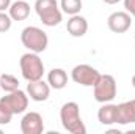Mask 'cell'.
<instances>
[{
    "label": "cell",
    "instance_id": "1",
    "mask_svg": "<svg viewBox=\"0 0 135 134\" xmlns=\"http://www.w3.org/2000/svg\"><path fill=\"white\" fill-rule=\"evenodd\" d=\"M60 122L71 134H85L86 128L80 117V107L75 101H68L60 109Z\"/></svg>",
    "mask_w": 135,
    "mask_h": 134
},
{
    "label": "cell",
    "instance_id": "2",
    "mask_svg": "<svg viewBox=\"0 0 135 134\" xmlns=\"http://www.w3.org/2000/svg\"><path fill=\"white\" fill-rule=\"evenodd\" d=\"M35 11L46 27H55L63 21V11L57 0H36Z\"/></svg>",
    "mask_w": 135,
    "mask_h": 134
},
{
    "label": "cell",
    "instance_id": "3",
    "mask_svg": "<svg viewBox=\"0 0 135 134\" xmlns=\"http://www.w3.org/2000/svg\"><path fill=\"white\" fill-rule=\"evenodd\" d=\"M21 41L25 49H28L30 52H36V54L44 52L49 46L47 33L42 29L35 27V25H28L21 32Z\"/></svg>",
    "mask_w": 135,
    "mask_h": 134
},
{
    "label": "cell",
    "instance_id": "4",
    "mask_svg": "<svg viewBox=\"0 0 135 134\" xmlns=\"http://www.w3.org/2000/svg\"><path fill=\"white\" fill-rule=\"evenodd\" d=\"M19 66H21L22 77L27 82L39 81L44 76V63H42V59L36 52H30V51L25 52L21 57V60H19Z\"/></svg>",
    "mask_w": 135,
    "mask_h": 134
},
{
    "label": "cell",
    "instance_id": "5",
    "mask_svg": "<svg viewBox=\"0 0 135 134\" xmlns=\"http://www.w3.org/2000/svg\"><path fill=\"white\" fill-rule=\"evenodd\" d=\"M93 88H94V100L101 104L112 102L116 98V93H118L116 81L110 74H101Z\"/></svg>",
    "mask_w": 135,
    "mask_h": 134
},
{
    "label": "cell",
    "instance_id": "6",
    "mask_svg": "<svg viewBox=\"0 0 135 134\" xmlns=\"http://www.w3.org/2000/svg\"><path fill=\"white\" fill-rule=\"evenodd\" d=\"M99 76H101V73L96 68H93L91 65H86V63L75 65L71 71V79L75 84L83 85V87H94Z\"/></svg>",
    "mask_w": 135,
    "mask_h": 134
},
{
    "label": "cell",
    "instance_id": "7",
    "mask_svg": "<svg viewBox=\"0 0 135 134\" xmlns=\"http://www.w3.org/2000/svg\"><path fill=\"white\" fill-rule=\"evenodd\" d=\"M2 100L6 102V106L11 109V112L16 115V114H24L28 107V95L25 92H22L21 88L11 92V93H6L5 96H0Z\"/></svg>",
    "mask_w": 135,
    "mask_h": 134
},
{
    "label": "cell",
    "instance_id": "8",
    "mask_svg": "<svg viewBox=\"0 0 135 134\" xmlns=\"http://www.w3.org/2000/svg\"><path fill=\"white\" fill-rule=\"evenodd\" d=\"M132 25V16L127 11H115L107 19V27L113 33H124Z\"/></svg>",
    "mask_w": 135,
    "mask_h": 134
},
{
    "label": "cell",
    "instance_id": "9",
    "mask_svg": "<svg viewBox=\"0 0 135 134\" xmlns=\"http://www.w3.org/2000/svg\"><path fill=\"white\" fill-rule=\"evenodd\" d=\"M22 134H41L44 131V120L38 112H27L21 120Z\"/></svg>",
    "mask_w": 135,
    "mask_h": 134
},
{
    "label": "cell",
    "instance_id": "10",
    "mask_svg": "<svg viewBox=\"0 0 135 134\" xmlns=\"http://www.w3.org/2000/svg\"><path fill=\"white\" fill-rule=\"evenodd\" d=\"M27 95H28L30 100L36 101V102L47 101L49 96H50V85L47 82H44L42 79L28 82V85H27Z\"/></svg>",
    "mask_w": 135,
    "mask_h": 134
},
{
    "label": "cell",
    "instance_id": "11",
    "mask_svg": "<svg viewBox=\"0 0 135 134\" xmlns=\"http://www.w3.org/2000/svg\"><path fill=\"white\" fill-rule=\"evenodd\" d=\"M66 30L68 33L71 36H74V38H82L88 32V21L80 14H74L68 19Z\"/></svg>",
    "mask_w": 135,
    "mask_h": 134
},
{
    "label": "cell",
    "instance_id": "12",
    "mask_svg": "<svg viewBox=\"0 0 135 134\" xmlns=\"http://www.w3.org/2000/svg\"><path fill=\"white\" fill-rule=\"evenodd\" d=\"M98 120L104 126L116 125V122H118V104L104 102L98 110Z\"/></svg>",
    "mask_w": 135,
    "mask_h": 134
},
{
    "label": "cell",
    "instance_id": "13",
    "mask_svg": "<svg viewBox=\"0 0 135 134\" xmlns=\"http://www.w3.org/2000/svg\"><path fill=\"white\" fill-rule=\"evenodd\" d=\"M132 123H135V100L118 104L116 125H132Z\"/></svg>",
    "mask_w": 135,
    "mask_h": 134
},
{
    "label": "cell",
    "instance_id": "14",
    "mask_svg": "<svg viewBox=\"0 0 135 134\" xmlns=\"http://www.w3.org/2000/svg\"><path fill=\"white\" fill-rule=\"evenodd\" d=\"M8 14L11 16L13 21H25L30 16V3L27 0H16L9 5L8 8Z\"/></svg>",
    "mask_w": 135,
    "mask_h": 134
},
{
    "label": "cell",
    "instance_id": "15",
    "mask_svg": "<svg viewBox=\"0 0 135 134\" xmlns=\"http://www.w3.org/2000/svg\"><path fill=\"white\" fill-rule=\"evenodd\" d=\"M47 84L50 85V88L55 90H63L68 85V73L61 68H54L49 71L47 74Z\"/></svg>",
    "mask_w": 135,
    "mask_h": 134
},
{
    "label": "cell",
    "instance_id": "16",
    "mask_svg": "<svg viewBox=\"0 0 135 134\" xmlns=\"http://www.w3.org/2000/svg\"><path fill=\"white\" fill-rule=\"evenodd\" d=\"M0 88L5 93H11L19 88V81L13 74H0Z\"/></svg>",
    "mask_w": 135,
    "mask_h": 134
},
{
    "label": "cell",
    "instance_id": "17",
    "mask_svg": "<svg viewBox=\"0 0 135 134\" xmlns=\"http://www.w3.org/2000/svg\"><path fill=\"white\" fill-rule=\"evenodd\" d=\"M82 6H83L82 0H60V8H61L63 13H66L68 16L80 14Z\"/></svg>",
    "mask_w": 135,
    "mask_h": 134
},
{
    "label": "cell",
    "instance_id": "18",
    "mask_svg": "<svg viewBox=\"0 0 135 134\" xmlns=\"http://www.w3.org/2000/svg\"><path fill=\"white\" fill-rule=\"evenodd\" d=\"M13 112H11V109L6 106V102L0 98V125H8L9 122H11V118H13Z\"/></svg>",
    "mask_w": 135,
    "mask_h": 134
},
{
    "label": "cell",
    "instance_id": "19",
    "mask_svg": "<svg viewBox=\"0 0 135 134\" xmlns=\"http://www.w3.org/2000/svg\"><path fill=\"white\" fill-rule=\"evenodd\" d=\"M11 25H13L11 16H9L8 13H5V11H0V33L8 32V30L11 29Z\"/></svg>",
    "mask_w": 135,
    "mask_h": 134
},
{
    "label": "cell",
    "instance_id": "20",
    "mask_svg": "<svg viewBox=\"0 0 135 134\" xmlns=\"http://www.w3.org/2000/svg\"><path fill=\"white\" fill-rule=\"evenodd\" d=\"M124 2V8H126V11L135 17V0H123Z\"/></svg>",
    "mask_w": 135,
    "mask_h": 134
},
{
    "label": "cell",
    "instance_id": "21",
    "mask_svg": "<svg viewBox=\"0 0 135 134\" xmlns=\"http://www.w3.org/2000/svg\"><path fill=\"white\" fill-rule=\"evenodd\" d=\"M11 5V0H0V11H6Z\"/></svg>",
    "mask_w": 135,
    "mask_h": 134
},
{
    "label": "cell",
    "instance_id": "22",
    "mask_svg": "<svg viewBox=\"0 0 135 134\" xmlns=\"http://www.w3.org/2000/svg\"><path fill=\"white\" fill-rule=\"evenodd\" d=\"M121 0H104V3H107V5H116V3H119Z\"/></svg>",
    "mask_w": 135,
    "mask_h": 134
},
{
    "label": "cell",
    "instance_id": "23",
    "mask_svg": "<svg viewBox=\"0 0 135 134\" xmlns=\"http://www.w3.org/2000/svg\"><path fill=\"white\" fill-rule=\"evenodd\" d=\"M132 87H134V88H135V74H134V76H132Z\"/></svg>",
    "mask_w": 135,
    "mask_h": 134
},
{
    "label": "cell",
    "instance_id": "24",
    "mask_svg": "<svg viewBox=\"0 0 135 134\" xmlns=\"http://www.w3.org/2000/svg\"><path fill=\"white\" fill-rule=\"evenodd\" d=\"M134 36H135V33H134Z\"/></svg>",
    "mask_w": 135,
    "mask_h": 134
}]
</instances>
